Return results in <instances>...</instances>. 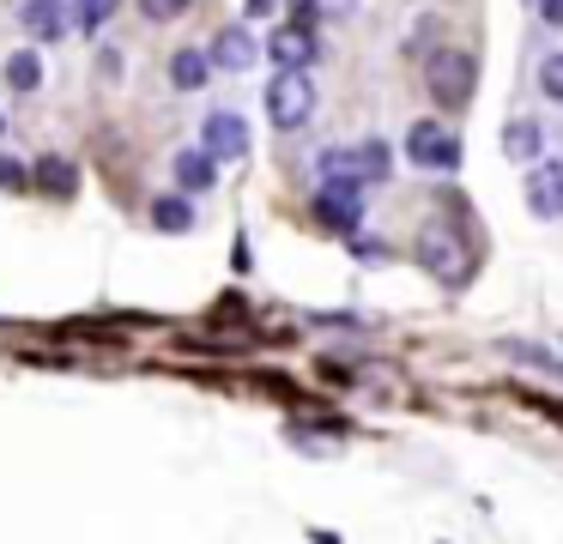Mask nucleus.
<instances>
[{
	"label": "nucleus",
	"mask_w": 563,
	"mask_h": 544,
	"mask_svg": "<svg viewBox=\"0 0 563 544\" xmlns=\"http://www.w3.org/2000/svg\"><path fill=\"white\" fill-rule=\"evenodd\" d=\"M503 152H509V164H539V152H545V133H539V121H509L503 127Z\"/></svg>",
	"instance_id": "nucleus-13"
},
{
	"label": "nucleus",
	"mask_w": 563,
	"mask_h": 544,
	"mask_svg": "<svg viewBox=\"0 0 563 544\" xmlns=\"http://www.w3.org/2000/svg\"><path fill=\"white\" fill-rule=\"evenodd\" d=\"M207 55H212V67H224V73H249L261 60V43L243 31V24H224V31L207 43Z\"/></svg>",
	"instance_id": "nucleus-10"
},
{
	"label": "nucleus",
	"mask_w": 563,
	"mask_h": 544,
	"mask_svg": "<svg viewBox=\"0 0 563 544\" xmlns=\"http://www.w3.org/2000/svg\"><path fill=\"white\" fill-rule=\"evenodd\" d=\"M31 188L37 193H49V200H74L79 193V164H67V157H37L31 164Z\"/></svg>",
	"instance_id": "nucleus-11"
},
{
	"label": "nucleus",
	"mask_w": 563,
	"mask_h": 544,
	"mask_svg": "<svg viewBox=\"0 0 563 544\" xmlns=\"http://www.w3.org/2000/svg\"><path fill=\"white\" fill-rule=\"evenodd\" d=\"M267 55H273V73H309V60L321 55V43H316V31L309 24H273V36H267Z\"/></svg>",
	"instance_id": "nucleus-6"
},
{
	"label": "nucleus",
	"mask_w": 563,
	"mask_h": 544,
	"mask_svg": "<svg viewBox=\"0 0 563 544\" xmlns=\"http://www.w3.org/2000/svg\"><path fill=\"white\" fill-rule=\"evenodd\" d=\"M309 539H316V544H340V539H333V532H309Z\"/></svg>",
	"instance_id": "nucleus-23"
},
{
	"label": "nucleus",
	"mask_w": 563,
	"mask_h": 544,
	"mask_svg": "<svg viewBox=\"0 0 563 544\" xmlns=\"http://www.w3.org/2000/svg\"><path fill=\"white\" fill-rule=\"evenodd\" d=\"M140 7V19H152V24H170V19H183L195 0H134Z\"/></svg>",
	"instance_id": "nucleus-19"
},
{
	"label": "nucleus",
	"mask_w": 563,
	"mask_h": 544,
	"mask_svg": "<svg viewBox=\"0 0 563 544\" xmlns=\"http://www.w3.org/2000/svg\"><path fill=\"white\" fill-rule=\"evenodd\" d=\"M406 157L418 169H454L461 164V133L449 121H412L406 127Z\"/></svg>",
	"instance_id": "nucleus-5"
},
{
	"label": "nucleus",
	"mask_w": 563,
	"mask_h": 544,
	"mask_svg": "<svg viewBox=\"0 0 563 544\" xmlns=\"http://www.w3.org/2000/svg\"><path fill=\"white\" fill-rule=\"evenodd\" d=\"M207 73H212L207 48H176V55H170V85H176V91H200Z\"/></svg>",
	"instance_id": "nucleus-15"
},
{
	"label": "nucleus",
	"mask_w": 563,
	"mask_h": 544,
	"mask_svg": "<svg viewBox=\"0 0 563 544\" xmlns=\"http://www.w3.org/2000/svg\"><path fill=\"white\" fill-rule=\"evenodd\" d=\"M418 266H424L437 285L461 290L466 278H473V242H466V230L454 224V218L424 224V230H418Z\"/></svg>",
	"instance_id": "nucleus-1"
},
{
	"label": "nucleus",
	"mask_w": 563,
	"mask_h": 544,
	"mask_svg": "<svg viewBox=\"0 0 563 544\" xmlns=\"http://www.w3.org/2000/svg\"><path fill=\"white\" fill-rule=\"evenodd\" d=\"M152 224H158V230H188V224H195V206H188V200H158V206H152Z\"/></svg>",
	"instance_id": "nucleus-17"
},
{
	"label": "nucleus",
	"mask_w": 563,
	"mask_h": 544,
	"mask_svg": "<svg viewBox=\"0 0 563 544\" xmlns=\"http://www.w3.org/2000/svg\"><path fill=\"white\" fill-rule=\"evenodd\" d=\"M316 115V79L309 73H273L267 85V121L273 127H303V121Z\"/></svg>",
	"instance_id": "nucleus-4"
},
{
	"label": "nucleus",
	"mask_w": 563,
	"mask_h": 544,
	"mask_svg": "<svg viewBox=\"0 0 563 544\" xmlns=\"http://www.w3.org/2000/svg\"><path fill=\"white\" fill-rule=\"evenodd\" d=\"M115 7H122V0H79V31H98V24H110Z\"/></svg>",
	"instance_id": "nucleus-20"
},
{
	"label": "nucleus",
	"mask_w": 563,
	"mask_h": 544,
	"mask_svg": "<svg viewBox=\"0 0 563 544\" xmlns=\"http://www.w3.org/2000/svg\"><path fill=\"white\" fill-rule=\"evenodd\" d=\"M388 164L394 157L382 140H357V145H345V152L321 157V181H357V188H369V181L388 176Z\"/></svg>",
	"instance_id": "nucleus-3"
},
{
	"label": "nucleus",
	"mask_w": 563,
	"mask_h": 544,
	"mask_svg": "<svg viewBox=\"0 0 563 544\" xmlns=\"http://www.w3.org/2000/svg\"><path fill=\"white\" fill-rule=\"evenodd\" d=\"M273 7H279V0H249V19H267Z\"/></svg>",
	"instance_id": "nucleus-22"
},
{
	"label": "nucleus",
	"mask_w": 563,
	"mask_h": 544,
	"mask_svg": "<svg viewBox=\"0 0 563 544\" xmlns=\"http://www.w3.org/2000/svg\"><path fill=\"white\" fill-rule=\"evenodd\" d=\"M7 85H13V91H37V85H43V60H37V48H19V55L7 60Z\"/></svg>",
	"instance_id": "nucleus-16"
},
{
	"label": "nucleus",
	"mask_w": 563,
	"mask_h": 544,
	"mask_svg": "<svg viewBox=\"0 0 563 544\" xmlns=\"http://www.w3.org/2000/svg\"><path fill=\"white\" fill-rule=\"evenodd\" d=\"M200 145H207V157L212 164H231V157H243L249 152V121L236 115V109H212L207 115V127H200Z\"/></svg>",
	"instance_id": "nucleus-8"
},
{
	"label": "nucleus",
	"mask_w": 563,
	"mask_h": 544,
	"mask_svg": "<svg viewBox=\"0 0 563 544\" xmlns=\"http://www.w3.org/2000/svg\"><path fill=\"white\" fill-rule=\"evenodd\" d=\"M25 24H31V36H62L79 24V0H31Z\"/></svg>",
	"instance_id": "nucleus-12"
},
{
	"label": "nucleus",
	"mask_w": 563,
	"mask_h": 544,
	"mask_svg": "<svg viewBox=\"0 0 563 544\" xmlns=\"http://www.w3.org/2000/svg\"><path fill=\"white\" fill-rule=\"evenodd\" d=\"M539 97H545V103H563V48L539 60Z\"/></svg>",
	"instance_id": "nucleus-18"
},
{
	"label": "nucleus",
	"mask_w": 563,
	"mask_h": 544,
	"mask_svg": "<svg viewBox=\"0 0 563 544\" xmlns=\"http://www.w3.org/2000/svg\"><path fill=\"white\" fill-rule=\"evenodd\" d=\"M31 188V169L13 164V157H0V193H25Z\"/></svg>",
	"instance_id": "nucleus-21"
},
{
	"label": "nucleus",
	"mask_w": 563,
	"mask_h": 544,
	"mask_svg": "<svg viewBox=\"0 0 563 544\" xmlns=\"http://www.w3.org/2000/svg\"><path fill=\"white\" fill-rule=\"evenodd\" d=\"M527 7H533V12H545V7H551V0H527Z\"/></svg>",
	"instance_id": "nucleus-24"
},
{
	"label": "nucleus",
	"mask_w": 563,
	"mask_h": 544,
	"mask_svg": "<svg viewBox=\"0 0 563 544\" xmlns=\"http://www.w3.org/2000/svg\"><path fill=\"white\" fill-rule=\"evenodd\" d=\"M212 157H207V145H188V152H176V188L183 193H207L212 188Z\"/></svg>",
	"instance_id": "nucleus-14"
},
{
	"label": "nucleus",
	"mask_w": 563,
	"mask_h": 544,
	"mask_svg": "<svg viewBox=\"0 0 563 544\" xmlns=\"http://www.w3.org/2000/svg\"><path fill=\"white\" fill-rule=\"evenodd\" d=\"M357 212H364V188L357 181H321L316 188V218L333 230H357Z\"/></svg>",
	"instance_id": "nucleus-9"
},
{
	"label": "nucleus",
	"mask_w": 563,
	"mask_h": 544,
	"mask_svg": "<svg viewBox=\"0 0 563 544\" xmlns=\"http://www.w3.org/2000/svg\"><path fill=\"white\" fill-rule=\"evenodd\" d=\"M521 193H527V212L545 218V224H558V218H563V157L527 169V188Z\"/></svg>",
	"instance_id": "nucleus-7"
},
{
	"label": "nucleus",
	"mask_w": 563,
	"mask_h": 544,
	"mask_svg": "<svg viewBox=\"0 0 563 544\" xmlns=\"http://www.w3.org/2000/svg\"><path fill=\"white\" fill-rule=\"evenodd\" d=\"M424 85H430V97H437V109H466L473 103V85H478V60H473V48H430V60H424Z\"/></svg>",
	"instance_id": "nucleus-2"
}]
</instances>
